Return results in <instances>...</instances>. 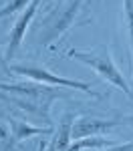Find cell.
<instances>
[{"mask_svg":"<svg viewBox=\"0 0 133 151\" xmlns=\"http://www.w3.org/2000/svg\"><path fill=\"white\" fill-rule=\"evenodd\" d=\"M85 0H69L67 4H57L50 8L48 14L40 20L38 26V47H50L55 42H60L63 36L79 22V12L83 10Z\"/></svg>","mask_w":133,"mask_h":151,"instance_id":"1","label":"cell"},{"mask_svg":"<svg viewBox=\"0 0 133 151\" xmlns=\"http://www.w3.org/2000/svg\"><path fill=\"white\" fill-rule=\"evenodd\" d=\"M65 55H67L69 58H75V60L83 63V65H87V67H91L99 77H103L109 85H113L115 89L123 91L125 95H129V97L133 95V89L127 85L123 73L117 69L115 60H113V57H111L109 47H97V48H93V50H77V48H69Z\"/></svg>","mask_w":133,"mask_h":151,"instance_id":"2","label":"cell"},{"mask_svg":"<svg viewBox=\"0 0 133 151\" xmlns=\"http://www.w3.org/2000/svg\"><path fill=\"white\" fill-rule=\"evenodd\" d=\"M8 70L14 73V75H20V77H26L30 81L42 83V85H52V87H65V89H75V91H83V93L91 95L99 99L101 93L93 91V87L89 83L83 81H75V79H67V77H59L55 73H50L45 67H36V65H8Z\"/></svg>","mask_w":133,"mask_h":151,"instance_id":"3","label":"cell"},{"mask_svg":"<svg viewBox=\"0 0 133 151\" xmlns=\"http://www.w3.org/2000/svg\"><path fill=\"white\" fill-rule=\"evenodd\" d=\"M40 2L42 0H32L22 12H20V16H18V20L14 22L12 26L10 35H8V47H6V60L12 58L16 52H18V48L22 45L24 36H26V30H28V26L32 22V18H35L36 10H38V6H40Z\"/></svg>","mask_w":133,"mask_h":151,"instance_id":"4","label":"cell"},{"mask_svg":"<svg viewBox=\"0 0 133 151\" xmlns=\"http://www.w3.org/2000/svg\"><path fill=\"white\" fill-rule=\"evenodd\" d=\"M125 123V119H99V117H79L73 127V139L85 137H99L101 133H107L111 129Z\"/></svg>","mask_w":133,"mask_h":151,"instance_id":"5","label":"cell"},{"mask_svg":"<svg viewBox=\"0 0 133 151\" xmlns=\"http://www.w3.org/2000/svg\"><path fill=\"white\" fill-rule=\"evenodd\" d=\"M75 119H79V117L75 115V111H65V113H63V117H60V121H59V127H57L52 139H50L48 151H65L71 145Z\"/></svg>","mask_w":133,"mask_h":151,"instance_id":"6","label":"cell"},{"mask_svg":"<svg viewBox=\"0 0 133 151\" xmlns=\"http://www.w3.org/2000/svg\"><path fill=\"white\" fill-rule=\"evenodd\" d=\"M10 125L14 141H22L26 137H32V135H52V127H35V125L18 121V119H10Z\"/></svg>","mask_w":133,"mask_h":151,"instance_id":"7","label":"cell"},{"mask_svg":"<svg viewBox=\"0 0 133 151\" xmlns=\"http://www.w3.org/2000/svg\"><path fill=\"white\" fill-rule=\"evenodd\" d=\"M113 143L109 139H103V137H85V139H75V143H71L65 151H95V149H105V147H111Z\"/></svg>","mask_w":133,"mask_h":151,"instance_id":"8","label":"cell"},{"mask_svg":"<svg viewBox=\"0 0 133 151\" xmlns=\"http://www.w3.org/2000/svg\"><path fill=\"white\" fill-rule=\"evenodd\" d=\"M123 10H125V18H127V26H129V45H131V60H133V0H123ZM131 75H133V69H131Z\"/></svg>","mask_w":133,"mask_h":151,"instance_id":"9","label":"cell"},{"mask_svg":"<svg viewBox=\"0 0 133 151\" xmlns=\"http://www.w3.org/2000/svg\"><path fill=\"white\" fill-rule=\"evenodd\" d=\"M30 2H32V0H10L6 6H2V8H0V18L10 16V14H14V12H22Z\"/></svg>","mask_w":133,"mask_h":151,"instance_id":"10","label":"cell"},{"mask_svg":"<svg viewBox=\"0 0 133 151\" xmlns=\"http://www.w3.org/2000/svg\"><path fill=\"white\" fill-rule=\"evenodd\" d=\"M95 151H99V149H95ZM101 151H133V141L121 143V145H111V147H105Z\"/></svg>","mask_w":133,"mask_h":151,"instance_id":"11","label":"cell"},{"mask_svg":"<svg viewBox=\"0 0 133 151\" xmlns=\"http://www.w3.org/2000/svg\"><path fill=\"white\" fill-rule=\"evenodd\" d=\"M0 65H4V67L8 69V60H6V55L2 52V48H0Z\"/></svg>","mask_w":133,"mask_h":151,"instance_id":"12","label":"cell"},{"mask_svg":"<svg viewBox=\"0 0 133 151\" xmlns=\"http://www.w3.org/2000/svg\"><path fill=\"white\" fill-rule=\"evenodd\" d=\"M6 137H8V133H6V129H4L2 125H0V139H6Z\"/></svg>","mask_w":133,"mask_h":151,"instance_id":"13","label":"cell"}]
</instances>
